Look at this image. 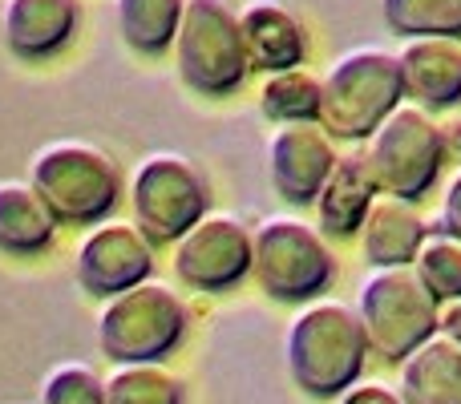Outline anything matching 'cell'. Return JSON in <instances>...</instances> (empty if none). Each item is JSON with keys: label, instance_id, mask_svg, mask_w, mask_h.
Masks as SVG:
<instances>
[{"label": "cell", "instance_id": "6da1fadb", "mask_svg": "<svg viewBox=\"0 0 461 404\" xmlns=\"http://www.w3.org/2000/svg\"><path fill=\"white\" fill-rule=\"evenodd\" d=\"M287 376L312 397H340L365 373L368 340L357 311L340 300H312L287 324Z\"/></svg>", "mask_w": 461, "mask_h": 404}, {"label": "cell", "instance_id": "7a4b0ae2", "mask_svg": "<svg viewBox=\"0 0 461 404\" xmlns=\"http://www.w3.org/2000/svg\"><path fill=\"white\" fill-rule=\"evenodd\" d=\"M186 328L191 311L183 295L150 275L102 303L94 340L113 364H162V356L186 340Z\"/></svg>", "mask_w": 461, "mask_h": 404}, {"label": "cell", "instance_id": "3957f363", "mask_svg": "<svg viewBox=\"0 0 461 404\" xmlns=\"http://www.w3.org/2000/svg\"><path fill=\"white\" fill-rule=\"evenodd\" d=\"M405 97L397 53L381 45H357L340 53L320 77V126L332 138L368 142L373 130Z\"/></svg>", "mask_w": 461, "mask_h": 404}, {"label": "cell", "instance_id": "277c9868", "mask_svg": "<svg viewBox=\"0 0 461 404\" xmlns=\"http://www.w3.org/2000/svg\"><path fill=\"white\" fill-rule=\"evenodd\" d=\"M24 183L41 194L57 222H73V227L102 222L122 199L118 162L97 142H77V138L41 146L29 158Z\"/></svg>", "mask_w": 461, "mask_h": 404}, {"label": "cell", "instance_id": "5b68a950", "mask_svg": "<svg viewBox=\"0 0 461 404\" xmlns=\"http://www.w3.org/2000/svg\"><path fill=\"white\" fill-rule=\"evenodd\" d=\"M441 303L425 292L413 267H373L357 287V319L368 352L389 364H405L429 336H438Z\"/></svg>", "mask_w": 461, "mask_h": 404}, {"label": "cell", "instance_id": "8992f818", "mask_svg": "<svg viewBox=\"0 0 461 404\" xmlns=\"http://www.w3.org/2000/svg\"><path fill=\"white\" fill-rule=\"evenodd\" d=\"M251 275L271 300L312 303L336 275L328 238L295 214H271L251 230Z\"/></svg>", "mask_w": 461, "mask_h": 404}, {"label": "cell", "instance_id": "52a82bcc", "mask_svg": "<svg viewBox=\"0 0 461 404\" xmlns=\"http://www.w3.org/2000/svg\"><path fill=\"white\" fill-rule=\"evenodd\" d=\"M446 134L433 121L429 110L413 102H401L381 126L373 130L365 146V162L373 175L376 191L393 194V199H421L433 183H438L441 166H446Z\"/></svg>", "mask_w": 461, "mask_h": 404}, {"label": "cell", "instance_id": "ba28073f", "mask_svg": "<svg viewBox=\"0 0 461 404\" xmlns=\"http://www.w3.org/2000/svg\"><path fill=\"white\" fill-rule=\"evenodd\" d=\"M130 211L150 243H178L211 211V186L186 154L154 150L130 175Z\"/></svg>", "mask_w": 461, "mask_h": 404}, {"label": "cell", "instance_id": "9c48e42d", "mask_svg": "<svg viewBox=\"0 0 461 404\" xmlns=\"http://www.w3.org/2000/svg\"><path fill=\"white\" fill-rule=\"evenodd\" d=\"M178 77L203 97L235 94L247 77L239 13L227 0H183V21L175 32Z\"/></svg>", "mask_w": 461, "mask_h": 404}, {"label": "cell", "instance_id": "30bf717a", "mask_svg": "<svg viewBox=\"0 0 461 404\" xmlns=\"http://www.w3.org/2000/svg\"><path fill=\"white\" fill-rule=\"evenodd\" d=\"M175 275L191 292H227L251 275V227L230 211H207L175 243Z\"/></svg>", "mask_w": 461, "mask_h": 404}, {"label": "cell", "instance_id": "8fae6325", "mask_svg": "<svg viewBox=\"0 0 461 404\" xmlns=\"http://www.w3.org/2000/svg\"><path fill=\"white\" fill-rule=\"evenodd\" d=\"M73 271H77V283L86 292L110 300V295L154 275V243L134 222L102 219L81 238L77 255H73Z\"/></svg>", "mask_w": 461, "mask_h": 404}, {"label": "cell", "instance_id": "7c38bea8", "mask_svg": "<svg viewBox=\"0 0 461 404\" xmlns=\"http://www.w3.org/2000/svg\"><path fill=\"white\" fill-rule=\"evenodd\" d=\"M336 158V138L320 121H287L267 138V178L279 199L295 206L316 202Z\"/></svg>", "mask_w": 461, "mask_h": 404}, {"label": "cell", "instance_id": "4fadbf2b", "mask_svg": "<svg viewBox=\"0 0 461 404\" xmlns=\"http://www.w3.org/2000/svg\"><path fill=\"white\" fill-rule=\"evenodd\" d=\"M401 85L421 110H449L461 102V40L409 37L397 49Z\"/></svg>", "mask_w": 461, "mask_h": 404}, {"label": "cell", "instance_id": "5bb4252c", "mask_svg": "<svg viewBox=\"0 0 461 404\" xmlns=\"http://www.w3.org/2000/svg\"><path fill=\"white\" fill-rule=\"evenodd\" d=\"M239 32H243V53L251 69L284 73L303 65V57H308L303 21L292 8L279 4V0H251V4H243Z\"/></svg>", "mask_w": 461, "mask_h": 404}, {"label": "cell", "instance_id": "9a60e30c", "mask_svg": "<svg viewBox=\"0 0 461 404\" xmlns=\"http://www.w3.org/2000/svg\"><path fill=\"white\" fill-rule=\"evenodd\" d=\"M77 0H5L0 8V32H5L8 53L24 61H41L65 49L77 32Z\"/></svg>", "mask_w": 461, "mask_h": 404}, {"label": "cell", "instance_id": "2e32d148", "mask_svg": "<svg viewBox=\"0 0 461 404\" xmlns=\"http://www.w3.org/2000/svg\"><path fill=\"white\" fill-rule=\"evenodd\" d=\"M357 235L368 267H409L417 259V251H421L429 227H425V219L417 214L413 202L376 194Z\"/></svg>", "mask_w": 461, "mask_h": 404}, {"label": "cell", "instance_id": "e0dca14e", "mask_svg": "<svg viewBox=\"0 0 461 404\" xmlns=\"http://www.w3.org/2000/svg\"><path fill=\"white\" fill-rule=\"evenodd\" d=\"M376 194L381 191H376L373 175H368L365 150L340 154L332 175L324 178V186H320V194H316V230L320 235H332V238L357 235Z\"/></svg>", "mask_w": 461, "mask_h": 404}, {"label": "cell", "instance_id": "ac0fdd59", "mask_svg": "<svg viewBox=\"0 0 461 404\" xmlns=\"http://www.w3.org/2000/svg\"><path fill=\"white\" fill-rule=\"evenodd\" d=\"M401 400L405 404H461V344L429 336L401 364Z\"/></svg>", "mask_w": 461, "mask_h": 404}, {"label": "cell", "instance_id": "d6986e66", "mask_svg": "<svg viewBox=\"0 0 461 404\" xmlns=\"http://www.w3.org/2000/svg\"><path fill=\"white\" fill-rule=\"evenodd\" d=\"M57 219L24 178H0V251L37 255L53 247Z\"/></svg>", "mask_w": 461, "mask_h": 404}, {"label": "cell", "instance_id": "ffe728a7", "mask_svg": "<svg viewBox=\"0 0 461 404\" xmlns=\"http://www.w3.org/2000/svg\"><path fill=\"white\" fill-rule=\"evenodd\" d=\"M118 32L134 53L158 57L175 45L178 21H183V0H113Z\"/></svg>", "mask_w": 461, "mask_h": 404}, {"label": "cell", "instance_id": "44dd1931", "mask_svg": "<svg viewBox=\"0 0 461 404\" xmlns=\"http://www.w3.org/2000/svg\"><path fill=\"white\" fill-rule=\"evenodd\" d=\"M105 404H186V389L167 364H113L102 376Z\"/></svg>", "mask_w": 461, "mask_h": 404}, {"label": "cell", "instance_id": "7402d4cb", "mask_svg": "<svg viewBox=\"0 0 461 404\" xmlns=\"http://www.w3.org/2000/svg\"><path fill=\"white\" fill-rule=\"evenodd\" d=\"M259 110L267 113L276 126L287 121H316L320 118V77L303 65L284 73H267L259 85Z\"/></svg>", "mask_w": 461, "mask_h": 404}, {"label": "cell", "instance_id": "603a6c76", "mask_svg": "<svg viewBox=\"0 0 461 404\" xmlns=\"http://www.w3.org/2000/svg\"><path fill=\"white\" fill-rule=\"evenodd\" d=\"M381 16L401 37L461 40V0H381Z\"/></svg>", "mask_w": 461, "mask_h": 404}, {"label": "cell", "instance_id": "cb8c5ba5", "mask_svg": "<svg viewBox=\"0 0 461 404\" xmlns=\"http://www.w3.org/2000/svg\"><path fill=\"white\" fill-rule=\"evenodd\" d=\"M409 267L438 303L461 300V238L446 235V230H429Z\"/></svg>", "mask_w": 461, "mask_h": 404}, {"label": "cell", "instance_id": "d4e9b609", "mask_svg": "<svg viewBox=\"0 0 461 404\" xmlns=\"http://www.w3.org/2000/svg\"><path fill=\"white\" fill-rule=\"evenodd\" d=\"M41 404H105L102 376L81 360H65L41 381Z\"/></svg>", "mask_w": 461, "mask_h": 404}, {"label": "cell", "instance_id": "484cf974", "mask_svg": "<svg viewBox=\"0 0 461 404\" xmlns=\"http://www.w3.org/2000/svg\"><path fill=\"white\" fill-rule=\"evenodd\" d=\"M340 404H405V400L384 381H357L348 392H340Z\"/></svg>", "mask_w": 461, "mask_h": 404}, {"label": "cell", "instance_id": "4316f807", "mask_svg": "<svg viewBox=\"0 0 461 404\" xmlns=\"http://www.w3.org/2000/svg\"><path fill=\"white\" fill-rule=\"evenodd\" d=\"M438 230L461 238V170L449 178V186H446V199H441V227Z\"/></svg>", "mask_w": 461, "mask_h": 404}, {"label": "cell", "instance_id": "83f0119b", "mask_svg": "<svg viewBox=\"0 0 461 404\" xmlns=\"http://www.w3.org/2000/svg\"><path fill=\"white\" fill-rule=\"evenodd\" d=\"M438 332L446 340L461 344V300H449L446 308H438Z\"/></svg>", "mask_w": 461, "mask_h": 404}, {"label": "cell", "instance_id": "f1b7e54d", "mask_svg": "<svg viewBox=\"0 0 461 404\" xmlns=\"http://www.w3.org/2000/svg\"><path fill=\"white\" fill-rule=\"evenodd\" d=\"M441 134H446V150H461V121H454V126H441Z\"/></svg>", "mask_w": 461, "mask_h": 404}]
</instances>
